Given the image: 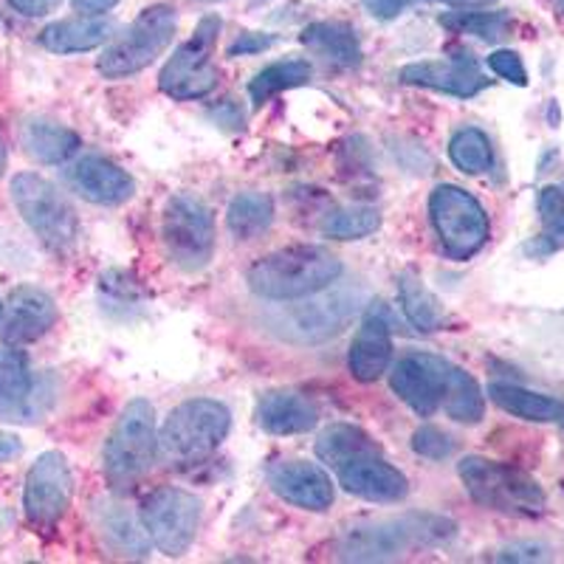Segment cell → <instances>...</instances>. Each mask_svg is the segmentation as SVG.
<instances>
[{
	"label": "cell",
	"mask_w": 564,
	"mask_h": 564,
	"mask_svg": "<svg viewBox=\"0 0 564 564\" xmlns=\"http://www.w3.org/2000/svg\"><path fill=\"white\" fill-rule=\"evenodd\" d=\"M412 449L421 457H426V460H446L455 452V441L443 430H437V426H421L412 435Z\"/></svg>",
	"instance_id": "obj_37"
},
{
	"label": "cell",
	"mask_w": 564,
	"mask_h": 564,
	"mask_svg": "<svg viewBox=\"0 0 564 564\" xmlns=\"http://www.w3.org/2000/svg\"><path fill=\"white\" fill-rule=\"evenodd\" d=\"M23 148L40 164H63L79 150V135L48 119H32L23 128Z\"/></svg>",
	"instance_id": "obj_26"
},
{
	"label": "cell",
	"mask_w": 564,
	"mask_h": 564,
	"mask_svg": "<svg viewBox=\"0 0 564 564\" xmlns=\"http://www.w3.org/2000/svg\"><path fill=\"white\" fill-rule=\"evenodd\" d=\"M441 410L457 423H468V426L480 423L482 415H486V395H482L475 376H468L466 370L455 367L449 387H446V395H443Z\"/></svg>",
	"instance_id": "obj_31"
},
{
	"label": "cell",
	"mask_w": 564,
	"mask_h": 564,
	"mask_svg": "<svg viewBox=\"0 0 564 564\" xmlns=\"http://www.w3.org/2000/svg\"><path fill=\"white\" fill-rule=\"evenodd\" d=\"M274 224V200L263 193H240L231 198L226 226L238 240H254Z\"/></svg>",
	"instance_id": "obj_28"
},
{
	"label": "cell",
	"mask_w": 564,
	"mask_h": 564,
	"mask_svg": "<svg viewBox=\"0 0 564 564\" xmlns=\"http://www.w3.org/2000/svg\"><path fill=\"white\" fill-rule=\"evenodd\" d=\"M488 68H491L497 77L506 79V83L520 85V88H525L528 85L525 63H522L520 54L511 52V48H500V52H494L491 57H488Z\"/></svg>",
	"instance_id": "obj_38"
},
{
	"label": "cell",
	"mask_w": 564,
	"mask_h": 564,
	"mask_svg": "<svg viewBox=\"0 0 564 564\" xmlns=\"http://www.w3.org/2000/svg\"><path fill=\"white\" fill-rule=\"evenodd\" d=\"M20 452H23V443H20V437L12 435V432H0V463L14 460Z\"/></svg>",
	"instance_id": "obj_43"
},
{
	"label": "cell",
	"mask_w": 564,
	"mask_h": 564,
	"mask_svg": "<svg viewBox=\"0 0 564 564\" xmlns=\"http://www.w3.org/2000/svg\"><path fill=\"white\" fill-rule=\"evenodd\" d=\"M455 365L435 352H406L390 372V387L415 415L432 417L443 404Z\"/></svg>",
	"instance_id": "obj_13"
},
{
	"label": "cell",
	"mask_w": 564,
	"mask_h": 564,
	"mask_svg": "<svg viewBox=\"0 0 564 564\" xmlns=\"http://www.w3.org/2000/svg\"><path fill=\"white\" fill-rule=\"evenodd\" d=\"M155 457H159V435H155L153 404L135 398L124 406L113 432L105 441V477L116 491H124L148 475Z\"/></svg>",
	"instance_id": "obj_4"
},
{
	"label": "cell",
	"mask_w": 564,
	"mask_h": 564,
	"mask_svg": "<svg viewBox=\"0 0 564 564\" xmlns=\"http://www.w3.org/2000/svg\"><path fill=\"white\" fill-rule=\"evenodd\" d=\"M218 34L220 18H204L193 37L167 59V65L159 74V88L167 97L189 102V99H200L218 88V65L212 63Z\"/></svg>",
	"instance_id": "obj_11"
},
{
	"label": "cell",
	"mask_w": 564,
	"mask_h": 564,
	"mask_svg": "<svg viewBox=\"0 0 564 564\" xmlns=\"http://www.w3.org/2000/svg\"><path fill=\"white\" fill-rule=\"evenodd\" d=\"M381 218L372 206H345L322 220V231L334 240H361L379 229Z\"/></svg>",
	"instance_id": "obj_35"
},
{
	"label": "cell",
	"mask_w": 564,
	"mask_h": 564,
	"mask_svg": "<svg viewBox=\"0 0 564 564\" xmlns=\"http://www.w3.org/2000/svg\"><path fill=\"white\" fill-rule=\"evenodd\" d=\"M68 184L77 195L97 206H119L133 198V178L102 155H85L70 164Z\"/></svg>",
	"instance_id": "obj_19"
},
{
	"label": "cell",
	"mask_w": 564,
	"mask_h": 564,
	"mask_svg": "<svg viewBox=\"0 0 564 564\" xmlns=\"http://www.w3.org/2000/svg\"><path fill=\"white\" fill-rule=\"evenodd\" d=\"M556 7H558V12L564 14V0H556Z\"/></svg>",
	"instance_id": "obj_47"
},
{
	"label": "cell",
	"mask_w": 564,
	"mask_h": 564,
	"mask_svg": "<svg viewBox=\"0 0 564 564\" xmlns=\"http://www.w3.org/2000/svg\"><path fill=\"white\" fill-rule=\"evenodd\" d=\"M449 533V522L437 517H404V520L379 522V525L350 528L341 539L339 556L345 562H387L410 551L412 545L437 542Z\"/></svg>",
	"instance_id": "obj_9"
},
{
	"label": "cell",
	"mask_w": 564,
	"mask_h": 564,
	"mask_svg": "<svg viewBox=\"0 0 564 564\" xmlns=\"http://www.w3.org/2000/svg\"><path fill=\"white\" fill-rule=\"evenodd\" d=\"M430 215L441 238L443 254L452 260H468L488 243L491 224L486 209L471 193L455 184H441L430 195Z\"/></svg>",
	"instance_id": "obj_8"
},
{
	"label": "cell",
	"mask_w": 564,
	"mask_h": 564,
	"mask_svg": "<svg viewBox=\"0 0 564 564\" xmlns=\"http://www.w3.org/2000/svg\"><path fill=\"white\" fill-rule=\"evenodd\" d=\"M398 79L406 85H421V88L441 90L449 97L471 99L480 90L491 85L486 74L480 70L475 57H452V59H423V63H412L401 68Z\"/></svg>",
	"instance_id": "obj_16"
},
{
	"label": "cell",
	"mask_w": 564,
	"mask_h": 564,
	"mask_svg": "<svg viewBox=\"0 0 564 564\" xmlns=\"http://www.w3.org/2000/svg\"><path fill=\"white\" fill-rule=\"evenodd\" d=\"M311 74H314V68H311V63H305V59H282V63L265 65L249 85L251 102L260 108V105H265L271 97L282 94V90L308 85Z\"/></svg>",
	"instance_id": "obj_30"
},
{
	"label": "cell",
	"mask_w": 564,
	"mask_h": 564,
	"mask_svg": "<svg viewBox=\"0 0 564 564\" xmlns=\"http://www.w3.org/2000/svg\"><path fill=\"white\" fill-rule=\"evenodd\" d=\"M269 45H274V37L269 34H254V32H246L240 34L235 43L229 45V57H246V54H257V52H265Z\"/></svg>",
	"instance_id": "obj_39"
},
{
	"label": "cell",
	"mask_w": 564,
	"mask_h": 564,
	"mask_svg": "<svg viewBox=\"0 0 564 564\" xmlns=\"http://www.w3.org/2000/svg\"><path fill=\"white\" fill-rule=\"evenodd\" d=\"M74 477L68 460L59 452H45L29 468L26 488H23V508L34 525H54L68 511Z\"/></svg>",
	"instance_id": "obj_14"
},
{
	"label": "cell",
	"mask_w": 564,
	"mask_h": 564,
	"mask_svg": "<svg viewBox=\"0 0 564 564\" xmlns=\"http://www.w3.org/2000/svg\"><path fill=\"white\" fill-rule=\"evenodd\" d=\"M161 235L167 254L181 271H200L215 254V224L212 212L195 195L178 193L164 206Z\"/></svg>",
	"instance_id": "obj_10"
},
{
	"label": "cell",
	"mask_w": 564,
	"mask_h": 564,
	"mask_svg": "<svg viewBox=\"0 0 564 564\" xmlns=\"http://www.w3.org/2000/svg\"><path fill=\"white\" fill-rule=\"evenodd\" d=\"M57 322V302L37 285H20L0 302V341L23 347L43 339Z\"/></svg>",
	"instance_id": "obj_15"
},
{
	"label": "cell",
	"mask_w": 564,
	"mask_h": 564,
	"mask_svg": "<svg viewBox=\"0 0 564 564\" xmlns=\"http://www.w3.org/2000/svg\"><path fill=\"white\" fill-rule=\"evenodd\" d=\"M32 401V372L18 347L0 350V421H23Z\"/></svg>",
	"instance_id": "obj_24"
},
{
	"label": "cell",
	"mask_w": 564,
	"mask_h": 564,
	"mask_svg": "<svg viewBox=\"0 0 564 564\" xmlns=\"http://www.w3.org/2000/svg\"><path fill=\"white\" fill-rule=\"evenodd\" d=\"M398 294H401V305H404V314L417 330L423 334H432L443 325V308L437 296L426 289V282L415 274V271H404L398 276Z\"/></svg>",
	"instance_id": "obj_29"
},
{
	"label": "cell",
	"mask_w": 564,
	"mask_h": 564,
	"mask_svg": "<svg viewBox=\"0 0 564 564\" xmlns=\"http://www.w3.org/2000/svg\"><path fill=\"white\" fill-rule=\"evenodd\" d=\"M334 285L302 296V300H291V305H285L271 319V325L296 345H316V341L336 336L347 325V319L359 311L361 294L350 289H334Z\"/></svg>",
	"instance_id": "obj_7"
},
{
	"label": "cell",
	"mask_w": 564,
	"mask_h": 564,
	"mask_svg": "<svg viewBox=\"0 0 564 564\" xmlns=\"http://www.w3.org/2000/svg\"><path fill=\"white\" fill-rule=\"evenodd\" d=\"M119 0H70V7L77 9L79 14H105L113 9Z\"/></svg>",
	"instance_id": "obj_44"
},
{
	"label": "cell",
	"mask_w": 564,
	"mask_h": 564,
	"mask_svg": "<svg viewBox=\"0 0 564 564\" xmlns=\"http://www.w3.org/2000/svg\"><path fill=\"white\" fill-rule=\"evenodd\" d=\"M302 45L314 48L322 57L334 59L339 65H359L361 63V45L356 32L347 23L339 20H322V23H311L308 29H302L300 34Z\"/></svg>",
	"instance_id": "obj_27"
},
{
	"label": "cell",
	"mask_w": 564,
	"mask_h": 564,
	"mask_svg": "<svg viewBox=\"0 0 564 564\" xmlns=\"http://www.w3.org/2000/svg\"><path fill=\"white\" fill-rule=\"evenodd\" d=\"M113 20L83 14V18L57 20L52 26H45L40 43L54 54H83L108 43L113 37Z\"/></svg>",
	"instance_id": "obj_22"
},
{
	"label": "cell",
	"mask_w": 564,
	"mask_h": 564,
	"mask_svg": "<svg viewBox=\"0 0 564 564\" xmlns=\"http://www.w3.org/2000/svg\"><path fill=\"white\" fill-rule=\"evenodd\" d=\"M99 528H102V536L108 539L110 545L122 553V556H148V531H141L139 522H135L122 506L99 508Z\"/></svg>",
	"instance_id": "obj_32"
},
{
	"label": "cell",
	"mask_w": 564,
	"mask_h": 564,
	"mask_svg": "<svg viewBox=\"0 0 564 564\" xmlns=\"http://www.w3.org/2000/svg\"><path fill=\"white\" fill-rule=\"evenodd\" d=\"M200 3H220V0H200Z\"/></svg>",
	"instance_id": "obj_48"
},
{
	"label": "cell",
	"mask_w": 564,
	"mask_h": 564,
	"mask_svg": "<svg viewBox=\"0 0 564 564\" xmlns=\"http://www.w3.org/2000/svg\"><path fill=\"white\" fill-rule=\"evenodd\" d=\"M14 206L29 229L52 251H68L79 238V220L74 206L48 178L37 173H20L12 178Z\"/></svg>",
	"instance_id": "obj_6"
},
{
	"label": "cell",
	"mask_w": 564,
	"mask_h": 564,
	"mask_svg": "<svg viewBox=\"0 0 564 564\" xmlns=\"http://www.w3.org/2000/svg\"><path fill=\"white\" fill-rule=\"evenodd\" d=\"M269 486L280 500L305 511H325L334 502L330 475L308 460H280L269 466Z\"/></svg>",
	"instance_id": "obj_17"
},
{
	"label": "cell",
	"mask_w": 564,
	"mask_h": 564,
	"mask_svg": "<svg viewBox=\"0 0 564 564\" xmlns=\"http://www.w3.org/2000/svg\"><path fill=\"white\" fill-rule=\"evenodd\" d=\"M231 430V412L215 398L175 406L159 432V455L170 466H198L218 452Z\"/></svg>",
	"instance_id": "obj_2"
},
{
	"label": "cell",
	"mask_w": 564,
	"mask_h": 564,
	"mask_svg": "<svg viewBox=\"0 0 564 564\" xmlns=\"http://www.w3.org/2000/svg\"><path fill=\"white\" fill-rule=\"evenodd\" d=\"M336 471H339V486L367 502H401L410 494V480L404 471L381 460V455L359 457Z\"/></svg>",
	"instance_id": "obj_18"
},
{
	"label": "cell",
	"mask_w": 564,
	"mask_h": 564,
	"mask_svg": "<svg viewBox=\"0 0 564 564\" xmlns=\"http://www.w3.org/2000/svg\"><path fill=\"white\" fill-rule=\"evenodd\" d=\"M316 421H319V410L314 406V401L300 392L274 390L257 401V423L269 435H302V432L314 430Z\"/></svg>",
	"instance_id": "obj_21"
},
{
	"label": "cell",
	"mask_w": 564,
	"mask_h": 564,
	"mask_svg": "<svg viewBox=\"0 0 564 564\" xmlns=\"http://www.w3.org/2000/svg\"><path fill=\"white\" fill-rule=\"evenodd\" d=\"M392 361V330L390 322L372 308L361 322L359 334L350 345V356H347V367L350 376L361 384L379 381L387 372Z\"/></svg>",
	"instance_id": "obj_20"
},
{
	"label": "cell",
	"mask_w": 564,
	"mask_h": 564,
	"mask_svg": "<svg viewBox=\"0 0 564 564\" xmlns=\"http://www.w3.org/2000/svg\"><path fill=\"white\" fill-rule=\"evenodd\" d=\"M488 395L502 412L531 423H556L564 421V401L553 395H542L528 387L508 384V381H494L488 387Z\"/></svg>",
	"instance_id": "obj_23"
},
{
	"label": "cell",
	"mask_w": 564,
	"mask_h": 564,
	"mask_svg": "<svg viewBox=\"0 0 564 564\" xmlns=\"http://www.w3.org/2000/svg\"><path fill=\"white\" fill-rule=\"evenodd\" d=\"M14 12L26 14V18H43L52 9L59 7V0H9Z\"/></svg>",
	"instance_id": "obj_42"
},
{
	"label": "cell",
	"mask_w": 564,
	"mask_h": 564,
	"mask_svg": "<svg viewBox=\"0 0 564 564\" xmlns=\"http://www.w3.org/2000/svg\"><path fill=\"white\" fill-rule=\"evenodd\" d=\"M545 553L547 551L542 545H513L500 553V562H542Z\"/></svg>",
	"instance_id": "obj_41"
},
{
	"label": "cell",
	"mask_w": 564,
	"mask_h": 564,
	"mask_svg": "<svg viewBox=\"0 0 564 564\" xmlns=\"http://www.w3.org/2000/svg\"><path fill=\"white\" fill-rule=\"evenodd\" d=\"M449 159L452 164L466 175L488 173L494 164L491 139L477 128L457 130L449 141Z\"/></svg>",
	"instance_id": "obj_34"
},
{
	"label": "cell",
	"mask_w": 564,
	"mask_h": 564,
	"mask_svg": "<svg viewBox=\"0 0 564 564\" xmlns=\"http://www.w3.org/2000/svg\"><path fill=\"white\" fill-rule=\"evenodd\" d=\"M562 423H564V421H562Z\"/></svg>",
	"instance_id": "obj_49"
},
{
	"label": "cell",
	"mask_w": 564,
	"mask_h": 564,
	"mask_svg": "<svg viewBox=\"0 0 564 564\" xmlns=\"http://www.w3.org/2000/svg\"><path fill=\"white\" fill-rule=\"evenodd\" d=\"M457 475L471 494V500L480 502L482 508L511 517H539L545 511V491L522 468L471 455L463 457Z\"/></svg>",
	"instance_id": "obj_3"
},
{
	"label": "cell",
	"mask_w": 564,
	"mask_h": 564,
	"mask_svg": "<svg viewBox=\"0 0 564 564\" xmlns=\"http://www.w3.org/2000/svg\"><path fill=\"white\" fill-rule=\"evenodd\" d=\"M536 209L542 218V235L536 246H528L533 254H551L564 249V193L558 186H542L536 195Z\"/></svg>",
	"instance_id": "obj_33"
},
{
	"label": "cell",
	"mask_w": 564,
	"mask_h": 564,
	"mask_svg": "<svg viewBox=\"0 0 564 564\" xmlns=\"http://www.w3.org/2000/svg\"><path fill=\"white\" fill-rule=\"evenodd\" d=\"M441 23L452 32L475 34V37L497 43L511 34L513 23L506 12H449L441 14Z\"/></svg>",
	"instance_id": "obj_36"
},
{
	"label": "cell",
	"mask_w": 564,
	"mask_h": 564,
	"mask_svg": "<svg viewBox=\"0 0 564 564\" xmlns=\"http://www.w3.org/2000/svg\"><path fill=\"white\" fill-rule=\"evenodd\" d=\"M361 3H365L367 12H370L372 18L392 20L401 12H406V9H410L412 3H417V0H361Z\"/></svg>",
	"instance_id": "obj_40"
},
{
	"label": "cell",
	"mask_w": 564,
	"mask_h": 564,
	"mask_svg": "<svg viewBox=\"0 0 564 564\" xmlns=\"http://www.w3.org/2000/svg\"><path fill=\"white\" fill-rule=\"evenodd\" d=\"M372 455H381V446L352 423H334L316 441V457L330 468H341L345 463Z\"/></svg>",
	"instance_id": "obj_25"
},
{
	"label": "cell",
	"mask_w": 564,
	"mask_h": 564,
	"mask_svg": "<svg viewBox=\"0 0 564 564\" xmlns=\"http://www.w3.org/2000/svg\"><path fill=\"white\" fill-rule=\"evenodd\" d=\"M141 525L164 556H181L200 525V502L184 488H159L141 506Z\"/></svg>",
	"instance_id": "obj_12"
},
{
	"label": "cell",
	"mask_w": 564,
	"mask_h": 564,
	"mask_svg": "<svg viewBox=\"0 0 564 564\" xmlns=\"http://www.w3.org/2000/svg\"><path fill=\"white\" fill-rule=\"evenodd\" d=\"M178 29L175 9L170 7H150L124 29L113 43L97 59L99 74L108 79L133 77L148 65H153L161 54L167 52L170 43Z\"/></svg>",
	"instance_id": "obj_5"
},
{
	"label": "cell",
	"mask_w": 564,
	"mask_h": 564,
	"mask_svg": "<svg viewBox=\"0 0 564 564\" xmlns=\"http://www.w3.org/2000/svg\"><path fill=\"white\" fill-rule=\"evenodd\" d=\"M7 141L0 139V175H3V170H7Z\"/></svg>",
	"instance_id": "obj_46"
},
{
	"label": "cell",
	"mask_w": 564,
	"mask_h": 564,
	"mask_svg": "<svg viewBox=\"0 0 564 564\" xmlns=\"http://www.w3.org/2000/svg\"><path fill=\"white\" fill-rule=\"evenodd\" d=\"M341 276V260L322 246H289L260 257L246 280L260 300L291 302L334 285Z\"/></svg>",
	"instance_id": "obj_1"
},
{
	"label": "cell",
	"mask_w": 564,
	"mask_h": 564,
	"mask_svg": "<svg viewBox=\"0 0 564 564\" xmlns=\"http://www.w3.org/2000/svg\"><path fill=\"white\" fill-rule=\"evenodd\" d=\"M449 3H457V7H482V3H491V0H449Z\"/></svg>",
	"instance_id": "obj_45"
}]
</instances>
